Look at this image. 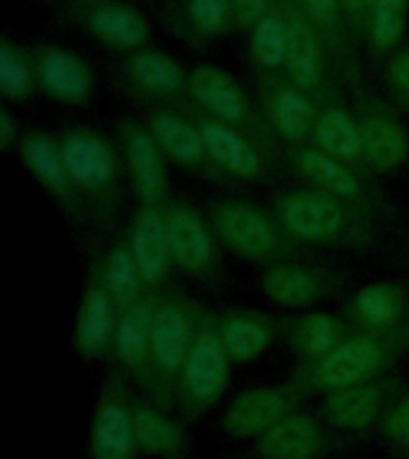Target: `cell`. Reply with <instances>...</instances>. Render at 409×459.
<instances>
[{"label":"cell","instance_id":"obj_1","mask_svg":"<svg viewBox=\"0 0 409 459\" xmlns=\"http://www.w3.org/2000/svg\"><path fill=\"white\" fill-rule=\"evenodd\" d=\"M268 211L301 249L321 247L364 254L380 239L383 222L301 182L273 194Z\"/></svg>","mask_w":409,"mask_h":459},{"label":"cell","instance_id":"obj_2","mask_svg":"<svg viewBox=\"0 0 409 459\" xmlns=\"http://www.w3.org/2000/svg\"><path fill=\"white\" fill-rule=\"evenodd\" d=\"M72 186L84 222L110 230L125 204L127 170L113 136L89 122H72L57 132Z\"/></svg>","mask_w":409,"mask_h":459},{"label":"cell","instance_id":"obj_3","mask_svg":"<svg viewBox=\"0 0 409 459\" xmlns=\"http://www.w3.org/2000/svg\"><path fill=\"white\" fill-rule=\"evenodd\" d=\"M409 354V323L395 330L350 328L335 350L316 361H300L290 380L307 397L333 393L337 387L387 376Z\"/></svg>","mask_w":409,"mask_h":459},{"label":"cell","instance_id":"obj_4","mask_svg":"<svg viewBox=\"0 0 409 459\" xmlns=\"http://www.w3.org/2000/svg\"><path fill=\"white\" fill-rule=\"evenodd\" d=\"M206 213L222 249L242 261L268 268L287 258L304 256V249L290 239L268 208L237 196H222L208 204Z\"/></svg>","mask_w":409,"mask_h":459},{"label":"cell","instance_id":"obj_5","mask_svg":"<svg viewBox=\"0 0 409 459\" xmlns=\"http://www.w3.org/2000/svg\"><path fill=\"white\" fill-rule=\"evenodd\" d=\"M199 314L201 304H196L179 287L165 285L163 290H156L153 335H151V378L146 397L172 411H175L179 371L185 366Z\"/></svg>","mask_w":409,"mask_h":459},{"label":"cell","instance_id":"obj_6","mask_svg":"<svg viewBox=\"0 0 409 459\" xmlns=\"http://www.w3.org/2000/svg\"><path fill=\"white\" fill-rule=\"evenodd\" d=\"M283 170L294 172L301 185L328 194L347 206L357 208L373 221L386 222L393 215L390 201L371 179V172L359 170L340 158L328 156L314 143H297L283 149Z\"/></svg>","mask_w":409,"mask_h":459},{"label":"cell","instance_id":"obj_7","mask_svg":"<svg viewBox=\"0 0 409 459\" xmlns=\"http://www.w3.org/2000/svg\"><path fill=\"white\" fill-rule=\"evenodd\" d=\"M230 376L232 361L218 335L215 311L201 304L199 323L194 330L185 366L179 371L175 411L187 423L199 421L201 416H206L222 400L230 385Z\"/></svg>","mask_w":409,"mask_h":459},{"label":"cell","instance_id":"obj_8","mask_svg":"<svg viewBox=\"0 0 409 459\" xmlns=\"http://www.w3.org/2000/svg\"><path fill=\"white\" fill-rule=\"evenodd\" d=\"M168 244H170L172 271L185 275L206 290H222L225 265L221 242L208 221L206 211L187 199H168L163 208Z\"/></svg>","mask_w":409,"mask_h":459},{"label":"cell","instance_id":"obj_9","mask_svg":"<svg viewBox=\"0 0 409 459\" xmlns=\"http://www.w3.org/2000/svg\"><path fill=\"white\" fill-rule=\"evenodd\" d=\"M189 103L208 117L244 132L283 160V146L268 127L257 99H251L230 72L215 65H196L189 72Z\"/></svg>","mask_w":409,"mask_h":459},{"label":"cell","instance_id":"obj_10","mask_svg":"<svg viewBox=\"0 0 409 459\" xmlns=\"http://www.w3.org/2000/svg\"><path fill=\"white\" fill-rule=\"evenodd\" d=\"M136 387L122 373H108L93 394L86 459H142L135 426Z\"/></svg>","mask_w":409,"mask_h":459},{"label":"cell","instance_id":"obj_11","mask_svg":"<svg viewBox=\"0 0 409 459\" xmlns=\"http://www.w3.org/2000/svg\"><path fill=\"white\" fill-rule=\"evenodd\" d=\"M400 378L390 373L380 378L354 383V385L337 387L333 393L318 397L316 411L337 437L354 440V437L379 433L380 423L390 407L402 393Z\"/></svg>","mask_w":409,"mask_h":459},{"label":"cell","instance_id":"obj_12","mask_svg":"<svg viewBox=\"0 0 409 459\" xmlns=\"http://www.w3.org/2000/svg\"><path fill=\"white\" fill-rule=\"evenodd\" d=\"M194 120L199 125L204 143L215 170L221 172L225 185H261L283 170V160L265 151L258 142L225 122L213 120L189 103Z\"/></svg>","mask_w":409,"mask_h":459},{"label":"cell","instance_id":"obj_13","mask_svg":"<svg viewBox=\"0 0 409 459\" xmlns=\"http://www.w3.org/2000/svg\"><path fill=\"white\" fill-rule=\"evenodd\" d=\"M304 400L307 394L301 393L292 380L247 387L222 407L218 416V429L228 440L254 443L265 430L283 421L287 414H292L294 409L304 407Z\"/></svg>","mask_w":409,"mask_h":459},{"label":"cell","instance_id":"obj_14","mask_svg":"<svg viewBox=\"0 0 409 459\" xmlns=\"http://www.w3.org/2000/svg\"><path fill=\"white\" fill-rule=\"evenodd\" d=\"M144 122L163 151V156L168 158V163L178 165L179 170L189 172L194 178L206 179L213 185H225V179L215 170L213 160L208 156L206 143H204L199 125L194 120L189 103L146 108Z\"/></svg>","mask_w":409,"mask_h":459},{"label":"cell","instance_id":"obj_15","mask_svg":"<svg viewBox=\"0 0 409 459\" xmlns=\"http://www.w3.org/2000/svg\"><path fill=\"white\" fill-rule=\"evenodd\" d=\"M120 308L113 294L108 292L103 275H100L99 256L93 254L86 268L82 292H79L74 318H72V350L82 361L91 364L103 357H110L115 328H117Z\"/></svg>","mask_w":409,"mask_h":459},{"label":"cell","instance_id":"obj_16","mask_svg":"<svg viewBox=\"0 0 409 459\" xmlns=\"http://www.w3.org/2000/svg\"><path fill=\"white\" fill-rule=\"evenodd\" d=\"M115 142L120 146L127 182L139 206H165L168 192V158L156 143L144 120L122 117L115 125Z\"/></svg>","mask_w":409,"mask_h":459},{"label":"cell","instance_id":"obj_17","mask_svg":"<svg viewBox=\"0 0 409 459\" xmlns=\"http://www.w3.org/2000/svg\"><path fill=\"white\" fill-rule=\"evenodd\" d=\"M257 103L283 149L311 142L318 100L301 91L283 72H258Z\"/></svg>","mask_w":409,"mask_h":459},{"label":"cell","instance_id":"obj_18","mask_svg":"<svg viewBox=\"0 0 409 459\" xmlns=\"http://www.w3.org/2000/svg\"><path fill=\"white\" fill-rule=\"evenodd\" d=\"M14 153H17V160L27 170L29 178L34 179V185L41 186V192L70 221H74L77 225H84V213H82V206H79L74 186H72L70 170H67V163H65L57 134L41 127L24 129Z\"/></svg>","mask_w":409,"mask_h":459},{"label":"cell","instance_id":"obj_19","mask_svg":"<svg viewBox=\"0 0 409 459\" xmlns=\"http://www.w3.org/2000/svg\"><path fill=\"white\" fill-rule=\"evenodd\" d=\"M343 275L309 258H287L264 268L258 287L265 299L283 308H307L335 297L343 290Z\"/></svg>","mask_w":409,"mask_h":459},{"label":"cell","instance_id":"obj_20","mask_svg":"<svg viewBox=\"0 0 409 459\" xmlns=\"http://www.w3.org/2000/svg\"><path fill=\"white\" fill-rule=\"evenodd\" d=\"M352 110L357 117L366 170L371 175L400 170L409 158V132L400 115L386 100L366 91L357 93Z\"/></svg>","mask_w":409,"mask_h":459},{"label":"cell","instance_id":"obj_21","mask_svg":"<svg viewBox=\"0 0 409 459\" xmlns=\"http://www.w3.org/2000/svg\"><path fill=\"white\" fill-rule=\"evenodd\" d=\"M343 443L316 409L300 407L249 443V452L254 459H328Z\"/></svg>","mask_w":409,"mask_h":459},{"label":"cell","instance_id":"obj_22","mask_svg":"<svg viewBox=\"0 0 409 459\" xmlns=\"http://www.w3.org/2000/svg\"><path fill=\"white\" fill-rule=\"evenodd\" d=\"M122 82L146 108L189 103V72L165 50L139 48L129 53L122 63Z\"/></svg>","mask_w":409,"mask_h":459},{"label":"cell","instance_id":"obj_23","mask_svg":"<svg viewBox=\"0 0 409 459\" xmlns=\"http://www.w3.org/2000/svg\"><path fill=\"white\" fill-rule=\"evenodd\" d=\"M287 17V56H285V74L292 84L301 91H307L311 99L323 100L333 96L328 77V48L323 43L321 34L316 31L314 24L307 20L300 5L290 0L285 3Z\"/></svg>","mask_w":409,"mask_h":459},{"label":"cell","instance_id":"obj_24","mask_svg":"<svg viewBox=\"0 0 409 459\" xmlns=\"http://www.w3.org/2000/svg\"><path fill=\"white\" fill-rule=\"evenodd\" d=\"M153 308L156 290H151L135 304L120 308L115 328L110 361L139 393H149L151 378V335H153Z\"/></svg>","mask_w":409,"mask_h":459},{"label":"cell","instance_id":"obj_25","mask_svg":"<svg viewBox=\"0 0 409 459\" xmlns=\"http://www.w3.org/2000/svg\"><path fill=\"white\" fill-rule=\"evenodd\" d=\"M36 84L63 106H86L93 96V72L79 53L63 46H43L34 53Z\"/></svg>","mask_w":409,"mask_h":459},{"label":"cell","instance_id":"obj_26","mask_svg":"<svg viewBox=\"0 0 409 459\" xmlns=\"http://www.w3.org/2000/svg\"><path fill=\"white\" fill-rule=\"evenodd\" d=\"M135 426L142 459H187L189 457V423L172 409L158 404L136 390Z\"/></svg>","mask_w":409,"mask_h":459},{"label":"cell","instance_id":"obj_27","mask_svg":"<svg viewBox=\"0 0 409 459\" xmlns=\"http://www.w3.org/2000/svg\"><path fill=\"white\" fill-rule=\"evenodd\" d=\"M340 314L350 328L395 330L409 323V290L397 280H376L359 287Z\"/></svg>","mask_w":409,"mask_h":459},{"label":"cell","instance_id":"obj_28","mask_svg":"<svg viewBox=\"0 0 409 459\" xmlns=\"http://www.w3.org/2000/svg\"><path fill=\"white\" fill-rule=\"evenodd\" d=\"M165 206H139L127 228V239L136 265L149 290H163L172 273L170 244L165 230Z\"/></svg>","mask_w":409,"mask_h":459},{"label":"cell","instance_id":"obj_29","mask_svg":"<svg viewBox=\"0 0 409 459\" xmlns=\"http://www.w3.org/2000/svg\"><path fill=\"white\" fill-rule=\"evenodd\" d=\"M215 323L232 366L258 359L280 337V318L257 308L237 307L215 311Z\"/></svg>","mask_w":409,"mask_h":459},{"label":"cell","instance_id":"obj_30","mask_svg":"<svg viewBox=\"0 0 409 459\" xmlns=\"http://www.w3.org/2000/svg\"><path fill=\"white\" fill-rule=\"evenodd\" d=\"M79 24L108 48L139 50L149 41V22L139 10L115 0H89L77 14Z\"/></svg>","mask_w":409,"mask_h":459},{"label":"cell","instance_id":"obj_31","mask_svg":"<svg viewBox=\"0 0 409 459\" xmlns=\"http://www.w3.org/2000/svg\"><path fill=\"white\" fill-rule=\"evenodd\" d=\"M350 333V323L333 311H307L280 318V337L300 361H316L335 350Z\"/></svg>","mask_w":409,"mask_h":459},{"label":"cell","instance_id":"obj_32","mask_svg":"<svg viewBox=\"0 0 409 459\" xmlns=\"http://www.w3.org/2000/svg\"><path fill=\"white\" fill-rule=\"evenodd\" d=\"M309 143L326 151L328 156L354 165L359 170H366L364 149H361V136H359L354 110L343 106L335 96L318 100V113H316L314 132H311Z\"/></svg>","mask_w":409,"mask_h":459},{"label":"cell","instance_id":"obj_33","mask_svg":"<svg viewBox=\"0 0 409 459\" xmlns=\"http://www.w3.org/2000/svg\"><path fill=\"white\" fill-rule=\"evenodd\" d=\"M96 256H99L103 282H106L108 292L113 294L117 308L129 307L136 299H142L144 294L151 292L146 282H144L139 265H136L132 247H129L127 230L113 237L106 249L96 251Z\"/></svg>","mask_w":409,"mask_h":459},{"label":"cell","instance_id":"obj_34","mask_svg":"<svg viewBox=\"0 0 409 459\" xmlns=\"http://www.w3.org/2000/svg\"><path fill=\"white\" fill-rule=\"evenodd\" d=\"M249 50L258 72H285L287 17L285 7L273 5L251 27Z\"/></svg>","mask_w":409,"mask_h":459},{"label":"cell","instance_id":"obj_35","mask_svg":"<svg viewBox=\"0 0 409 459\" xmlns=\"http://www.w3.org/2000/svg\"><path fill=\"white\" fill-rule=\"evenodd\" d=\"M307 20L321 34L330 57L340 65H350V27L344 22L340 0H294Z\"/></svg>","mask_w":409,"mask_h":459},{"label":"cell","instance_id":"obj_36","mask_svg":"<svg viewBox=\"0 0 409 459\" xmlns=\"http://www.w3.org/2000/svg\"><path fill=\"white\" fill-rule=\"evenodd\" d=\"M34 57L14 46L10 39L0 41V93L10 103H24L36 89Z\"/></svg>","mask_w":409,"mask_h":459},{"label":"cell","instance_id":"obj_37","mask_svg":"<svg viewBox=\"0 0 409 459\" xmlns=\"http://www.w3.org/2000/svg\"><path fill=\"white\" fill-rule=\"evenodd\" d=\"M235 22L232 0H185L182 31L189 41H206Z\"/></svg>","mask_w":409,"mask_h":459},{"label":"cell","instance_id":"obj_38","mask_svg":"<svg viewBox=\"0 0 409 459\" xmlns=\"http://www.w3.org/2000/svg\"><path fill=\"white\" fill-rule=\"evenodd\" d=\"M407 24V0H373L366 39L376 53L395 48Z\"/></svg>","mask_w":409,"mask_h":459},{"label":"cell","instance_id":"obj_39","mask_svg":"<svg viewBox=\"0 0 409 459\" xmlns=\"http://www.w3.org/2000/svg\"><path fill=\"white\" fill-rule=\"evenodd\" d=\"M376 436L390 457L409 459V385L402 387Z\"/></svg>","mask_w":409,"mask_h":459},{"label":"cell","instance_id":"obj_40","mask_svg":"<svg viewBox=\"0 0 409 459\" xmlns=\"http://www.w3.org/2000/svg\"><path fill=\"white\" fill-rule=\"evenodd\" d=\"M371 5L373 0H340L344 22H347L352 36H359V39H364L366 36L369 17H371Z\"/></svg>","mask_w":409,"mask_h":459},{"label":"cell","instance_id":"obj_41","mask_svg":"<svg viewBox=\"0 0 409 459\" xmlns=\"http://www.w3.org/2000/svg\"><path fill=\"white\" fill-rule=\"evenodd\" d=\"M387 82L402 100H409V50H400L387 63Z\"/></svg>","mask_w":409,"mask_h":459},{"label":"cell","instance_id":"obj_42","mask_svg":"<svg viewBox=\"0 0 409 459\" xmlns=\"http://www.w3.org/2000/svg\"><path fill=\"white\" fill-rule=\"evenodd\" d=\"M235 22L239 27H254L261 17L273 7V0H232Z\"/></svg>","mask_w":409,"mask_h":459},{"label":"cell","instance_id":"obj_43","mask_svg":"<svg viewBox=\"0 0 409 459\" xmlns=\"http://www.w3.org/2000/svg\"><path fill=\"white\" fill-rule=\"evenodd\" d=\"M22 139V129L14 120V115L5 106L0 108V151L3 153H13L17 151V143Z\"/></svg>","mask_w":409,"mask_h":459}]
</instances>
